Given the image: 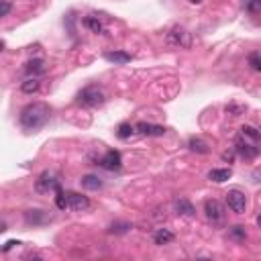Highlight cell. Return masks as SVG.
Returning <instances> with one entry per match:
<instances>
[{"instance_id":"obj_2","label":"cell","mask_w":261,"mask_h":261,"mask_svg":"<svg viewBox=\"0 0 261 261\" xmlns=\"http://www.w3.org/2000/svg\"><path fill=\"white\" fill-rule=\"evenodd\" d=\"M106 96H104V90L100 86H86L84 90L78 92L76 102L80 106H86V108H94V106H100L104 104Z\"/></svg>"},{"instance_id":"obj_4","label":"cell","mask_w":261,"mask_h":261,"mask_svg":"<svg viewBox=\"0 0 261 261\" xmlns=\"http://www.w3.org/2000/svg\"><path fill=\"white\" fill-rule=\"evenodd\" d=\"M59 188H61V184L57 180V175L51 174V172H43L35 182V192L37 194H49V192L59 190Z\"/></svg>"},{"instance_id":"obj_15","label":"cell","mask_w":261,"mask_h":261,"mask_svg":"<svg viewBox=\"0 0 261 261\" xmlns=\"http://www.w3.org/2000/svg\"><path fill=\"white\" fill-rule=\"evenodd\" d=\"M104 59L110 61V64L122 66V64H129L133 57H131V53H127V51H108V53H104Z\"/></svg>"},{"instance_id":"obj_24","label":"cell","mask_w":261,"mask_h":261,"mask_svg":"<svg viewBox=\"0 0 261 261\" xmlns=\"http://www.w3.org/2000/svg\"><path fill=\"white\" fill-rule=\"evenodd\" d=\"M131 231V225L129 223H112L108 226V233L112 235H124V233H129Z\"/></svg>"},{"instance_id":"obj_13","label":"cell","mask_w":261,"mask_h":261,"mask_svg":"<svg viewBox=\"0 0 261 261\" xmlns=\"http://www.w3.org/2000/svg\"><path fill=\"white\" fill-rule=\"evenodd\" d=\"M231 175H233V170L231 168H216V170L208 172V180L214 182V184H223L226 180H231Z\"/></svg>"},{"instance_id":"obj_28","label":"cell","mask_w":261,"mask_h":261,"mask_svg":"<svg viewBox=\"0 0 261 261\" xmlns=\"http://www.w3.org/2000/svg\"><path fill=\"white\" fill-rule=\"evenodd\" d=\"M10 8H13V4H10L8 0H2V2H0V17H6L10 13Z\"/></svg>"},{"instance_id":"obj_11","label":"cell","mask_w":261,"mask_h":261,"mask_svg":"<svg viewBox=\"0 0 261 261\" xmlns=\"http://www.w3.org/2000/svg\"><path fill=\"white\" fill-rule=\"evenodd\" d=\"M174 210L177 216H184V218H194L196 216V208L192 206L190 200H186V198H177L174 200Z\"/></svg>"},{"instance_id":"obj_5","label":"cell","mask_w":261,"mask_h":261,"mask_svg":"<svg viewBox=\"0 0 261 261\" xmlns=\"http://www.w3.org/2000/svg\"><path fill=\"white\" fill-rule=\"evenodd\" d=\"M235 153L237 155H241V157H245L247 161H251V159H255L257 155H259V147H257V143H251V141H247L245 137H241L239 135L237 137V141H235Z\"/></svg>"},{"instance_id":"obj_3","label":"cell","mask_w":261,"mask_h":261,"mask_svg":"<svg viewBox=\"0 0 261 261\" xmlns=\"http://www.w3.org/2000/svg\"><path fill=\"white\" fill-rule=\"evenodd\" d=\"M165 43L172 49H190L192 37L184 27H174L168 35H165Z\"/></svg>"},{"instance_id":"obj_16","label":"cell","mask_w":261,"mask_h":261,"mask_svg":"<svg viewBox=\"0 0 261 261\" xmlns=\"http://www.w3.org/2000/svg\"><path fill=\"white\" fill-rule=\"evenodd\" d=\"M174 239H175V235L170 231V228H157V231L153 233V241H155V245H170Z\"/></svg>"},{"instance_id":"obj_30","label":"cell","mask_w":261,"mask_h":261,"mask_svg":"<svg viewBox=\"0 0 261 261\" xmlns=\"http://www.w3.org/2000/svg\"><path fill=\"white\" fill-rule=\"evenodd\" d=\"M235 155H237L235 149H233V151H225V153H223V159L231 163V161H235Z\"/></svg>"},{"instance_id":"obj_19","label":"cell","mask_w":261,"mask_h":261,"mask_svg":"<svg viewBox=\"0 0 261 261\" xmlns=\"http://www.w3.org/2000/svg\"><path fill=\"white\" fill-rule=\"evenodd\" d=\"M241 137H245L247 141H251V143H257L259 145V139H261V135L255 127H251V124H243L241 127Z\"/></svg>"},{"instance_id":"obj_6","label":"cell","mask_w":261,"mask_h":261,"mask_svg":"<svg viewBox=\"0 0 261 261\" xmlns=\"http://www.w3.org/2000/svg\"><path fill=\"white\" fill-rule=\"evenodd\" d=\"M226 206L231 208L235 214L247 212V196L241 190H228L226 192Z\"/></svg>"},{"instance_id":"obj_21","label":"cell","mask_w":261,"mask_h":261,"mask_svg":"<svg viewBox=\"0 0 261 261\" xmlns=\"http://www.w3.org/2000/svg\"><path fill=\"white\" fill-rule=\"evenodd\" d=\"M228 235H231V239H235L237 243H245V239H247V231H245L243 225L231 226V228H228Z\"/></svg>"},{"instance_id":"obj_26","label":"cell","mask_w":261,"mask_h":261,"mask_svg":"<svg viewBox=\"0 0 261 261\" xmlns=\"http://www.w3.org/2000/svg\"><path fill=\"white\" fill-rule=\"evenodd\" d=\"M249 66H251L253 71H261V59H259L257 51H251V53H249Z\"/></svg>"},{"instance_id":"obj_25","label":"cell","mask_w":261,"mask_h":261,"mask_svg":"<svg viewBox=\"0 0 261 261\" xmlns=\"http://www.w3.org/2000/svg\"><path fill=\"white\" fill-rule=\"evenodd\" d=\"M55 204H57L59 210H66V208H68V198H66V192L61 190V188H59V190H55Z\"/></svg>"},{"instance_id":"obj_35","label":"cell","mask_w":261,"mask_h":261,"mask_svg":"<svg viewBox=\"0 0 261 261\" xmlns=\"http://www.w3.org/2000/svg\"><path fill=\"white\" fill-rule=\"evenodd\" d=\"M0 2H2V0H0Z\"/></svg>"},{"instance_id":"obj_31","label":"cell","mask_w":261,"mask_h":261,"mask_svg":"<svg viewBox=\"0 0 261 261\" xmlns=\"http://www.w3.org/2000/svg\"><path fill=\"white\" fill-rule=\"evenodd\" d=\"M18 243H20V241H8V243H4V247H0V251H2V253H4V251H10V249H13L15 245H18Z\"/></svg>"},{"instance_id":"obj_14","label":"cell","mask_w":261,"mask_h":261,"mask_svg":"<svg viewBox=\"0 0 261 261\" xmlns=\"http://www.w3.org/2000/svg\"><path fill=\"white\" fill-rule=\"evenodd\" d=\"M25 221L29 225H45L51 221V216L43 210H29V212H25Z\"/></svg>"},{"instance_id":"obj_34","label":"cell","mask_w":261,"mask_h":261,"mask_svg":"<svg viewBox=\"0 0 261 261\" xmlns=\"http://www.w3.org/2000/svg\"><path fill=\"white\" fill-rule=\"evenodd\" d=\"M4 51V41H0V53H2Z\"/></svg>"},{"instance_id":"obj_20","label":"cell","mask_w":261,"mask_h":261,"mask_svg":"<svg viewBox=\"0 0 261 261\" xmlns=\"http://www.w3.org/2000/svg\"><path fill=\"white\" fill-rule=\"evenodd\" d=\"M39 88H41L39 78H27L23 84H20V90H23V94H37Z\"/></svg>"},{"instance_id":"obj_7","label":"cell","mask_w":261,"mask_h":261,"mask_svg":"<svg viewBox=\"0 0 261 261\" xmlns=\"http://www.w3.org/2000/svg\"><path fill=\"white\" fill-rule=\"evenodd\" d=\"M204 214L210 223L218 225V223L225 221V206L218 200H206L204 202Z\"/></svg>"},{"instance_id":"obj_1","label":"cell","mask_w":261,"mask_h":261,"mask_svg":"<svg viewBox=\"0 0 261 261\" xmlns=\"http://www.w3.org/2000/svg\"><path fill=\"white\" fill-rule=\"evenodd\" d=\"M49 114H51V108L45 102H31L20 110V117H18L20 127L27 131H37L47 124Z\"/></svg>"},{"instance_id":"obj_29","label":"cell","mask_w":261,"mask_h":261,"mask_svg":"<svg viewBox=\"0 0 261 261\" xmlns=\"http://www.w3.org/2000/svg\"><path fill=\"white\" fill-rule=\"evenodd\" d=\"M257 8H259V0H249V2H247L249 13H257Z\"/></svg>"},{"instance_id":"obj_23","label":"cell","mask_w":261,"mask_h":261,"mask_svg":"<svg viewBox=\"0 0 261 261\" xmlns=\"http://www.w3.org/2000/svg\"><path fill=\"white\" fill-rule=\"evenodd\" d=\"M133 133H135V127H131V122H121L117 129V137L124 141V139H129Z\"/></svg>"},{"instance_id":"obj_9","label":"cell","mask_w":261,"mask_h":261,"mask_svg":"<svg viewBox=\"0 0 261 261\" xmlns=\"http://www.w3.org/2000/svg\"><path fill=\"white\" fill-rule=\"evenodd\" d=\"M68 198V208H71L74 212H86L90 208V198L78 192H66Z\"/></svg>"},{"instance_id":"obj_33","label":"cell","mask_w":261,"mask_h":261,"mask_svg":"<svg viewBox=\"0 0 261 261\" xmlns=\"http://www.w3.org/2000/svg\"><path fill=\"white\" fill-rule=\"evenodd\" d=\"M188 2H192V4H200L202 0H188Z\"/></svg>"},{"instance_id":"obj_18","label":"cell","mask_w":261,"mask_h":261,"mask_svg":"<svg viewBox=\"0 0 261 261\" xmlns=\"http://www.w3.org/2000/svg\"><path fill=\"white\" fill-rule=\"evenodd\" d=\"M188 147H190V151L200 153V155H206L208 151H210V147H208V143H206V141L196 139V137H192L190 141H188Z\"/></svg>"},{"instance_id":"obj_8","label":"cell","mask_w":261,"mask_h":261,"mask_svg":"<svg viewBox=\"0 0 261 261\" xmlns=\"http://www.w3.org/2000/svg\"><path fill=\"white\" fill-rule=\"evenodd\" d=\"M96 165H100V168L104 170H121V165H122V157H121V153L119 151H114V149H108L106 153L102 155L100 159H96Z\"/></svg>"},{"instance_id":"obj_32","label":"cell","mask_w":261,"mask_h":261,"mask_svg":"<svg viewBox=\"0 0 261 261\" xmlns=\"http://www.w3.org/2000/svg\"><path fill=\"white\" fill-rule=\"evenodd\" d=\"M4 231H6V223L0 221V233H4Z\"/></svg>"},{"instance_id":"obj_10","label":"cell","mask_w":261,"mask_h":261,"mask_svg":"<svg viewBox=\"0 0 261 261\" xmlns=\"http://www.w3.org/2000/svg\"><path fill=\"white\" fill-rule=\"evenodd\" d=\"M45 71H47V66H45V61L41 59V57L29 59L27 64H25V74L29 78H39V76H43Z\"/></svg>"},{"instance_id":"obj_12","label":"cell","mask_w":261,"mask_h":261,"mask_svg":"<svg viewBox=\"0 0 261 261\" xmlns=\"http://www.w3.org/2000/svg\"><path fill=\"white\" fill-rule=\"evenodd\" d=\"M135 131L145 135V137H161V135H165V127H161V124H151V122H139L135 127Z\"/></svg>"},{"instance_id":"obj_22","label":"cell","mask_w":261,"mask_h":261,"mask_svg":"<svg viewBox=\"0 0 261 261\" xmlns=\"http://www.w3.org/2000/svg\"><path fill=\"white\" fill-rule=\"evenodd\" d=\"M84 25L92 31V33H104V27H102V23H100L96 17H86L84 18Z\"/></svg>"},{"instance_id":"obj_27","label":"cell","mask_w":261,"mask_h":261,"mask_svg":"<svg viewBox=\"0 0 261 261\" xmlns=\"http://www.w3.org/2000/svg\"><path fill=\"white\" fill-rule=\"evenodd\" d=\"M231 117H239V114H243V110H245V106H241V104H235V102H231V104H226V108H225Z\"/></svg>"},{"instance_id":"obj_17","label":"cell","mask_w":261,"mask_h":261,"mask_svg":"<svg viewBox=\"0 0 261 261\" xmlns=\"http://www.w3.org/2000/svg\"><path fill=\"white\" fill-rule=\"evenodd\" d=\"M80 184H82V188H86V190H102V180L98 175H92V174H88V175H84L80 180Z\"/></svg>"}]
</instances>
